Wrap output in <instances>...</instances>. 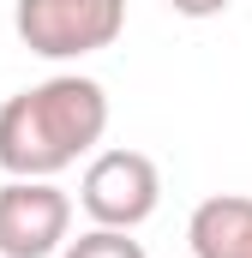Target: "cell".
<instances>
[{"instance_id": "cell-5", "label": "cell", "mask_w": 252, "mask_h": 258, "mask_svg": "<svg viewBox=\"0 0 252 258\" xmlns=\"http://www.w3.org/2000/svg\"><path fill=\"white\" fill-rule=\"evenodd\" d=\"M192 258H252V198L246 192H210L186 216Z\"/></svg>"}, {"instance_id": "cell-7", "label": "cell", "mask_w": 252, "mask_h": 258, "mask_svg": "<svg viewBox=\"0 0 252 258\" xmlns=\"http://www.w3.org/2000/svg\"><path fill=\"white\" fill-rule=\"evenodd\" d=\"M168 6H174L180 18H222L234 0H168Z\"/></svg>"}, {"instance_id": "cell-3", "label": "cell", "mask_w": 252, "mask_h": 258, "mask_svg": "<svg viewBox=\"0 0 252 258\" xmlns=\"http://www.w3.org/2000/svg\"><path fill=\"white\" fill-rule=\"evenodd\" d=\"M78 204L96 228H144L162 204V168L144 156V150H126L108 144L84 162V180H78Z\"/></svg>"}, {"instance_id": "cell-4", "label": "cell", "mask_w": 252, "mask_h": 258, "mask_svg": "<svg viewBox=\"0 0 252 258\" xmlns=\"http://www.w3.org/2000/svg\"><path fill=\"white\" fill-rule=\"evenodd\" d=\"M72 240V192L54 180L0 186V258H60Z\"/></svg>"}, {"instance_id": "cell-1", "label": "cell", "mask_w": 252, "mask_h": 258, "mask_svg": "<svg viewBox=\"0 0 252 258\" xmlns=\"http://www.w3.org/2000/svg\"><path fill=\"white\" fill-rule=\"evenodd\" d=\"M108 132V90L84 72H54L0 102V168L6 180H54L90 162Z\"/></svg>"}, {"instance_id": "cell-6", "label": "cell", "mask_w": 252, "mask_h": 258, "mask_svg": "<svg viewBox=\"0 0 252 258\" xmlns=\"http://www.w3.org/2000/svg\"><path fill=\"white\" fill-rule=\"evenodd\" d=\"M60 258H150L144 252V240H132V228H84L78 240H66Z\"/></svg>"}, {"instance_id": "cell-2", "label": "cell", "mask_w": 252, "mask_h": 258, "mask_svg": "<svg viewBox=\"0 0 252 258\" xmlns=\"http://www.w3.org/2000/svg\"><path fill=\"white\" fill-rule=\"evenodd\" d=\"M12 30L42 60H84L120 42L126 0H12Z\"/></svg>"}]
</instances>
